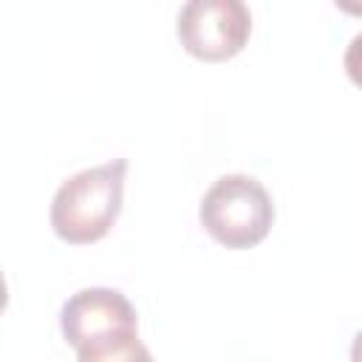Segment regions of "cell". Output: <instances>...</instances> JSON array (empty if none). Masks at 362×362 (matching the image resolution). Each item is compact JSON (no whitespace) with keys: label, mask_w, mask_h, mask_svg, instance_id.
I'll return each mask as SVG.
<instances>
[{"label":"cell","mask_w":362,"mask_h":362,"mask_svg":"<svg viewBox=\"0 0 362 362\" xmlns=\"http://www.w3.org/2000/svg\"><path fill=\"white\" fill-rule=\"evenodd\" d=\"M127 158H113L65 178L51 198V229L71 246L102 240L122 212Z\"/></svg>","instance_id":"cell-1"},{"label":"cell","mask_w":362,"mask_h":362,"mask_svg":"<svg viewBox=\"0 0 362 362\" xmlns=\"http://www.w3.org/2000/svg\"><path fill=\"white\" fill-rule=\"evenodd\" d=\"M198 218L215 243L240 252L266 240L274 223V204L257 178L229 173L204 192Z\"/></svg>","instance_id":"cell-2"},{"label":"cell","mask_w":362,"mask_h":362,"mask_svg":"<svg viewBox=\"0 0 362 362\" xmlns=\"http://www.w3.org/2000/svg\"><path fill=\"white\" fill-rule=\"evenodd\" d=\"M175 34L189 57L223 62L249 42L252 11L240 0H189L178 11Z\"/></svg>","instance_id":"cell-3"},{"label":"cell","mask_w":362,"mask_h":362,"mask_svg":"<svg viewBox=\"0 0 362 362\" xmlns=\"http://www.w3.org/2000/svg\"><path fill=\"white\" fill-rule=\"evenodd\" d=\"M59 331L65 342L79 351L90 342L122 331H139V317L133 303L107 286H90L71 294L59 308Z\"/></svg>","instance_id":"cell-4"},{"label":"cell","mask_w":362,"mask_h":362,"mask_svg":"<svg viewBox=\"0 0 362 362\" xmlns=\"http://www.w3.org/2000/svg\"><path fill=\"white\" fill-rule=\"evenodd\" d=\"M76 362H153V354L139 339V331H122L79 348Z\"/></svg>","instance_id":"cell-5"},{"label":"cell","mask_w":362,"mask_h":362,"mask_svg":"<svg viewBox=\"0 0 362 362\" xmlns=\"http://www.w3.org/2000/svg\"><path fill=\"white\" fill-rule=\"evenodd\" d=\"M6 305H8V286H6V277L0 272V314L6 311Z\"/></svg>","instance_id":"cell-6"}]
</instances>
